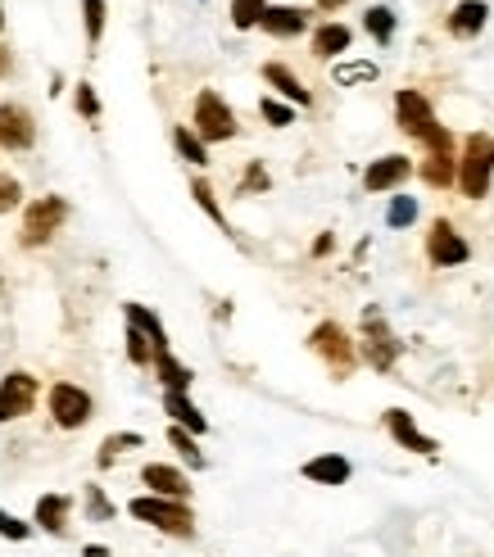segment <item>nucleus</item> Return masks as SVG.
Segmentation results:
<instances>
[{
    "label": "nucleus",
    "instance_id": "f257e3e1",
    "mask_svg": "<svg viewBox=\"0 0 494 557\" xmlns=\"http://www.w3.org/2000/svg\"><path fill=\"white\" fill-rule=\"evenodd\" d=\"M395 123L404 136L427 146V154H454V136L445 123H435V109L422 91H399L395 96Z\"/></svg>",
    "mask_w": 494,
    "mask_h": 557
},
{
    "label": "nucleus",
    "instance_id": "f03ea898",
    "mask_svg": "<svg viewBox=\"0 0 494 557\" xmlns=\"http://www.w3.org/2000/svg\"><path fill=\"white\" fill-rule=\"evenodd\" d=\"M127 512L136 521L155 525V531L173 535V540H196V512H190V504H182V498H159V494H141L132 498Z\"/></svg>",
    "mask_w": 494,
    "mask_h": 557
},
{
    "label": "nucleus",
    "instance_id": "7ed1b4c3",
    "mask_svg": "<svg viewBox=\"0 0 494 557\" xmlns=\"http://www.w3.org/2000/svg\"><path fill=\"white\" fill-rule=\"evenodd\" d=\"M490 186H494V136L472 132L462 141V159H458V190L468 200H485Z\"/></svg>",
    "mask_w": 494,
    "mask_h": 557
},
{
    "label": "nucleus",
    "instance_id": "20e7f679",
    "mask_svg": "<svg viewBox=\"0 0 494 557\" xmlns=\"http://www.w3.org/2000/svg\"><path fill=\"white\" fill-rule=\"evenodd\" d=\"M309 349L336 372V381H345V376L354 372V363H359V349H354L349 331H345L341 322H318L313 336H309Z\"/></svg>",
    "mask_w": 494,
    "mask_h": 557
},
{
    "label": "nucleus",
    "instance_id": "39448f33",
    "mask_svg": "<svg viewBox=\"0 0 494 557\" xmlns=\"http://www.w3.org/2000/svg\"><path fill=\"white\" fill-rule=\"evenodd\" d=\"M69 222V200L64 195H41V200H33L27 205V213H23V245L27 249H37V245H46V240H54V232H60Z\"/></svg>",
    "mask_w": 494,
    "mask_h": 557
},
{
    "label": "nucleus",
    "instance_id": "423d86ee",
    "mask_svg": "<svg viewBox=\"0 0 494 557\" xmlns=\"http://www.w3.org/2000/svg\"><path fill=\"white\" fill-rule=\"evenodd\" d=\"M190 123H196V136H200L205 146L232 141V136L240 132V127H236V114H232V104L218 96V91H200V96H196V114H190Z\"/></svg>",
    "mask_w": 494,
    "mask_h": 557
},
{
    "label": "nucleus",
    "instance_id": "0eeeda50",
    "mask_svg": "<svg viewBox=\"0 0 494 557\" xmlns=\"http://www.w3.org/2000/svg\"><path fill=\"white\" fill-rule=\"evenodd\" d=\"M399 341H395V331L386 322V313L381 309H363V358H368V368L376 372H395L399 363Z\"/></svg>",
    "mask_w": 494,
    "mask_h": 557
},
{
    "label": "nucleus",
    "instance_id": "6e6552de",
    "mask_svg": "<svg viewBox=\"0 0 494 557\" xmlns=\"http://www.w3.org/2000/svg\"><path fill=\"white\" fill-rule=\"evenodd\" d=\"M46 404H50V417H54V426H64V431H82L96 417V404H91V395L82 385H73V381H60V385H50V395H46Z\"/></svg>",
    "mask_w": 494,
    "mask_h": 557
},
{
    "label": "nucleus",
    "instance_id": "1a4fd4ad",
    "mask_svg": "<svg viewBox=\"0 0 494 557\" xmlns=\"http://www.w3.org/2000/svg\"><path fill=\"white\" fill-rule=\"evenodd\" d=\"M427 259L435 268H462L472 259V245L462 240V232L454 227V222H431V232H427Z\"/></svg>",
    "mask_w": 494,
    "mask_h": 557
},
{
    "label": "nucleus",
    "instance_id": "9d476101",
    "mask_svg": "<svg viewBox=\"0 0 494 557\" xmlns=\"http://www.w3.org/2000/svg\"><path fill=\"white\" fill-rule=\"evenodd\" d=\"M37 395L41 385L33 372H10L5 381H0V422H18V417H27L37 408Z\"/></svg>",
    "mask_w": 494,
    "mask_h": 557
},
{
    "label": "nucleus",
    "instance_id": "9b49d317",
    "mask_svg": "<svg viewBox=\"0 0 494 557\" xmlns=\"http://www.w3.org/2000/svg\"><path fill=\"white\" fill-rule=\"evenodd\" d=\"M386 431H391V440L399 444V449H408V454H422V458H435L441 454V444H435L427 431H418V422H413V412H404V408H386Z\"/></svg>",
    "mask_w": 494,
    "mask_h": 557
},
{
    "label": "nucleus",
    "instance_id": "f8f14e48",
    "mask_svg": "<svg viewBox=\"0 0 494 557\" xmlns=\"http://www.w3.org/2000/svg\"><path fill=\"white\" fill-rule=\"evenodd\" d=\"M408 177H413V159L408 154H381L363 169V186L372 195H386V190H399Z\"/></svg>",
    "mask_w": 494,
    "mask_h": 557
},
{
    "label": "nucleus",
    "instance_id": "ddd939ff",
    "mask_svg": "<svg viewBox=\"0 0 494 557\" xmlns=\"http://www.w3.org/2000/svg\"><path fill=\"white\" fill-rule=\"evenodd\" d=\"M37 123L23 104H0V150H33Z\"/></svg>",
    "mask_w": 494,
    "mask_h": 557
},
{
    "label": "nucleus",
    "instance_id": "4468645a",
    "mask_svg": "<svg viewBox=\"0 0 494 557\" xmlns=\"http://www.w3.org/2000/svg\"><path fill=\"white\" fill-rule=\"evenodd\" d=\"M141 485H150V494H159V498H190V481H186V471H177V467H169V462H150V467H141Z\"/></svg>",
    "mask_w": 494,
    "mask_h": 557
},
{
    "label": "nucleus",
    "instance_id": "2eb2a0df",
    "mask_svg": "<svg viewBox=\"0 0 494 557\" xmlns=\"http://www.w3.org/2000/svg\"><path fill=\"white\" fill-rule=\"evenodd\" d=\"M299 476L305 481H313V485H349V476H354V462L349 458H341V454H318V458H309L305 467H299Z\"/></svg>",
    "mask_w": 494,
    "mask_h": 557
},
{
    "label": "nucleus",
    "instance_id": "dca6fc26",
    "mask_svg": "<svg viewBox=\"0 0 494 557\" xmlns=\"http://www.w3.org/2000/svg\"><path fill=\"white\" fill-rule=\"evenodd\" d=\"M69 512H73V498L69 494H41L33 521L41 525L46 535H64L69 531Z\"/></svg>",
    "mask_w": 494,
    "mask_h": 557
},
{
    "label": "nucleus",
    "instance_id": "f3484780",
    "mask_svg": "<svg viewBox=\"0 0 494 557\" xmlns=\"http://www.w3.org/2000/svg\"><path fill=\"white\" fill-rule=\"evenodd\" d=\"M485 18H490V5H485V0H458L445 27H449V37L472 41V37L481 33V27H485Z\"/></svg>",
    "mask_w": 494,
    "mask_h": 557
},
{
    "label": "nucleus",
    "instance_id": "a211bd4d",
    "mask_svg": "<svg viewBox=\"0 0 494 557\" xmlns=\"http://www.w3.org/2000/svg\"><path fill=\"white\" fill-rule=\"evenodd\" d=\"M263 82H268V87L277 91V96H286L291 104H305V109L313 104V91H309L305 82H299V77H295L286 64H277V60H272V64H263Z\"/></svg>",
    "mask_w": 494,
    "mask_h": 557
},
{
    "label": "nucleus",
    "instance_id": "6ab92c4d",
    "mask_svg": "<svg viewBox=\"0 0 494 557\" xmlns=\"http://www.w3.org/2000/svg\"><path fill=\"white\" fill-rule=\"evenodd\" d=\"M163 412L173 417V426H186L190 435H205L209 431V417L190 404V395H177V389H163Z\"/></svg>",
    "mask_w": 494,
    "mask_h": 557
},
{
    "label": "nucleus",
    "instance_id": "aec40b11",
    "mask_svg": "<svg viewBox=\"0 0 494 557\" xmlns=\"http://www.w3.org/2000/svg\"><path fill=\"white\" fill-rule=\"evenodd\" d=\"M259 27H263L268 37H299L309 27V14L295 10V5H268V14H263Z\"/></svg>",
    "mask_w": 494,
    "mask_h": 557
},
{
    "label": "nucleus",
    "instance_id": "412c9836",
    "mask_svg": "<svg viewBox=\"0 0 494 557\" xmlns=\"http://www.w3.org/2000/svg\"><path fill=\"white\" fill-rule=\"evenodd\" d=\"M123 318H127L136 331H146V341L155 345V354H169V331H163V322L146 309V304H123Z\"/></svg>",
    "mask_w": 494,
    "mask_h": 557
},
{
    "label": "nucleus",
    "instance_id": "4be33fe9",
    "mask_svg": "<svg viewBox=\"0 0 494 557\" xmlns=\"http://www.w3.org/2000/svg\"><path fill=\"white\" fill-rule=\"evenodd\" d=\"M349 41H354V33L345 23H322L313 33V54H318V60H336V54L349 50Z\"/></svg>",
    "mask_w": 494,
    "mask_h": 557
},
{
    "label": "nucleus",
    "instance_id": "5701e85b",
    "mask_svg": "<svg viewBox=\"0 0 494 557\" xmlns=\"http://www.w3.org/2000/svg\"><path fill=\"white\" fill-rule=\"evenodd\" d=\"M155 376L163 381V389H177V395H186V389H190V381H196V372H190L186 363H177V358H173V349L169 354H155Z\"/></svg>",
    "mask_w": 494,
    "mask_h": 557
},
{
    "label": "nucleus",
    "instance_id": "b1692460",
    "mask_svg": "<svg viewBox=\"0 0 494 557\" xmlns=\"http://www.w3.org/2000/svg\"><path fill=\"white\" fill-rule=\"evenodd\" d=\"M422 182L435 186V190H445V186H458V154H427L422 163Z\"/></svg>",
    "mask_w": 494,
    "mask_h": 557
},
{
    "label": "nucleus",
    "instance_id": "393cba45",
    "mask_svg": "<svg viewBox=\"0 0 494 557\" xmlns=\"http://www.w3.org/2000/svg\"><path fill=\"white\" fill-rule=\"evenodd\" d=\"M196 440H200V435H190L186 426H169V444L182 454V462H186L190 471H205L209 462H205V454H200V444H196Z\"/></svg>",
    "mask_w": 494,
    "mask_h": 557
},
{
    "label": "nucleus",
    "instance_id": "a878e982",
    "mask_svg": "<svg viewBox=\"0 0 494 557\" xmlns=\"http://www.w3.org/2000/svg\"><path fill=\"white\" fill-rule=\"evenodd\" d=\"M363 27H368V37H372L376 46H391V37H395V10H391V5H372V10L363 14Z\"/></svg>",
    "mask_w": 494,
    "mask_h": 557
},
{
    "label": "nucleus",
    "instance_id": "bb28decb",
    "mask_svg": "<svg viewBox=\"0 0 494 557\" xmlns=\"http://www.w3.org/2000/svg\"><path fill=\"white\" fill-rule=\"evenodd\" d=\"M173 146H177V154L186 163H196V169H205V163H209V150H205V141L196 136V127H173Z\"/></svg>",
    "mask_w": 494,
    "mask_h": 557
},
{
    "label": "nucleus",
    "instance_id": "cd10ccee",
    "mask_svg": "<svg viewBox=\"0 0 494 557\" xmlns=\"http://www.w3.org/2000/svg\"><path fill=\"white\" fill-rule=\"evenodd\" d=\"M141 435H136V431H119V435H109L104 444H100V454H96V467H114V458L119 454H127V449H141Z\"/></svg>",
    "mask_w": 494,
    "mask_h": 557
},
{
    "label": "nucleus",
    "instance_id": "c85d7f7f",
    "mask_svg": "<svg viewBox=\"0 0 494 557\" xmlns=\"http://www.w3.org/2000/svg\"><path fill=\"white\" fill-rule=\"evenodd\" d=\"M190 195H196V205L213 218V227H223L227 236H232V227H227V213H223V205H218V195H213V186L205 182V177H196V182H190Z\"/></svg>",
    "mask_w": 494,
    "mask_h": 557
},
{
    "label": "nucleus",
    "instance_id": "c756f323",
    "mask_svg": "<svg viewBox=\"0 0 494 557\" xmlns=\"http://www.w3.org/2000/svg\"><path fill=\"white\" fill-rule=\"evenodd\" d=\"M82 504H87V521H96V525H109V521L119 517V508L109 504L100 485H87V490H82Z\"/></svg>",
    "mask_w": 494,
    "mask_h": 557
},
{
    "label": "nucleus",
    "instance_id": "7c9ffc66",
    "mask_svg": "<svg viewBox=\"0 0 494 557\" xmlns=\"http://www.w3.org/2000/svg\"><path fill=\"white\" fill-rule=\"evenodd\" d=\"M268 14L263 0H232V27H240V33H250V27H259Z\"/></svg>",
    "mask_w": 494,
    "mask_h": 557
},
{
    "label": "nucleus",
    "instance_id": "2f4dec72",
    "mask_svg": "<svg viewBox=\"0 0 494 557\" xmlns=\"http://www.w3.org/2000/svg\"><path fill=\"white\" fill-rule=\"evenodd\" d=\"M413 222H418V200H413V195H395V200H391V209H386V227H413Z\"/></svg>",
    "mask_w": 494,
    "mask_h": 557
},
{
    "label": "nucleus",
    "instance_id": "473e14b6",
    "mask_svg": "<svg viewBox=\"0 0 494 557\" xmlns=\"http://www.w3.org/2000/svg\"><path fill=\"white\" fill-rule=\"evenodd\" d=\"M336 87H359V82H376V64L354 60V64H336Z\"/></svg>",
    "mask_w": 494,
    "mask_h": 557
},
{
    "label": "nucleus",
    "instance_id": "72a5a7b5",
    "mask_svg": "<svg viewBox=\"0 0 494 557\" xmlns=\"http://www.w3.org/2000/svg\"><path fill=\"white\" fill-rule=\"evenodd\" d=\"M104 0H82V23H87V41L91 46H100V37H104Z\"/></svg>",
    "mask_w": 494,
    "mask_h": 557
},
{
    "label": "nucleus",
    "instance_id": "f704fd0d",
    "mask_svg": "<svg viewBox=\"0 0 494 557\" xmlns=\"http://www.w3.org/2000/svg\"><path fill=\"white\" fill-rule=\"evenodd\" d=\"M127 358L136 368H150L155 363V345L146 341V331H136L132 322H127Z\"/></svg>",
    "mask_w": 494,
    "mask_h": 557
},
{
    "label": "nucleus",
    "instance_id": "c9c22d12",
    "mask_svg": "<svg viewBox=\"0 0 494 557\" xmlns=\"http://www.w3.org/2000/svg\"><path fill=\"white\" fill-rule=\"evenodd\" d=\"M259 114L268 119V127H291L295 123V109L286 100H277V96H263L259 100Z\"/></svg>",
    "mask_w": 494,
    "mask_h": 557
},
{
    "label": "nucleus",
    "instance_id": "e433bc0d",
    "mask_svg": "<svg viewBox=\"0 0 494 557\" xmlns=\"http://www.w3.org/2000/svg\"><path fill=\"white\" fill-rule=\"evenodd\" d=\"M73 100H77V114H82V119H91V123L100 119V96L91 91V82H77V91H73Z\"/></svg>",
    "mask_w": 494,
    "mask_h": 557
},
{
    "label": "nucleus",
    "instance_id": "4c0bfd02",
    "mask_svg": "<svg viewBox=\"0 0 494 557\" xmlns=\"http://www.w3.org/2000/svg\"><path fill=\"white\" fill-rule=\"evenodd\" d=\"M268 186H272V177H268L263 163L255 159L250 169H245V177H240V195H255V190H268Z\"/></svg>",
    "mask_w": 494,
    "mask_h": 557
},
{
    "label": "nucleus",
    "instance_id": "58836bf2",
    "mask_svg": "<svg viewBox=\"0 0 494 557\" xmlns=\"http://www.w3.org/2000/svg\"><path fill=\"white\" fill-rule=\"evenodd\" d=\"M0 535H5V540H14V544H23L27 535H33V525H27V521H18L14 512H5V508H0Z\"/></svg>",
    "mask_w": 494,
    "mask_h": 557
},
{
    "label": "nucleus",
    "instance_id": "ea45409f",
    "mask_svg": "<svg viewBox=\"0 0 494 557\" xmlns=\"http://www.w3.org/2000/svg\"><path fill=\"white\" fill-rule=\"evenodd\" d=\"M23 205V186H18V177H5L0 173V213H10V209H18Z\"/></svg>",
    "mask_w": 494,
    "mask_h": 557
},
{
    "label": "nucleus",
    "instance_id": "a19ab883",
    "mask_svg": "<svg viewBox=\"0 0 494 557\" xmlns=\"http://www.w3.org/2000/svg\"><path fill=\"white\" fill-rule=\"evenodd\" d=\"M332 249H336V236H332V232H322V236L313 240V259H322V255H332Z\"/></svg>",
    "mask_w": 494,
    "mask_h": 557
},
{
    "label": "nucleus",
    "instance_id": "79ce46f5",
    "mask_svg": "<svg viewBox=\"0 0 494 557\" xmlns=\"http://www.w3.org/2000/svg\"><path fill=\"white\" fill-rule=\"evenodd\" d=\"M82 557H109V548L104 544H87V548H82Z\"/></svg>",
    "mask_w": 494,
    "mask_h": 557
},
{
    "label": "nucleus",
    "instance_id": "37998d69",
    "mask_svg": "<svg viewBox=\"0 0 494 557\" xmlns=\"http://www.w3.org/2000/svg\"><path fill=\"white\" fill-rule=\"evenodd\" d=\"M5 73H10V50L0 46V77H5Z\"/></svg>",
    "mask_w": 494,
    "mask_h": 557
},
{
    "label": "nucleus",
    "instance_id": "c03bdc74",
    "mask_svg": "<svg viewBox=\"0 0 494 557\" xmlns=\"http://www.w3.org/2000/svg\"><path fill=\"white\" fill-rule=\"evenodd\" d=\"M345 0H318V10H341Z\"/></svg>",
    "mask_w": 494,
    "mask_h": 557
},
{
    "label": "nucleus",
    "instance_id": "a18cd8bd",
    "mask_svg": "<svg viewBox=\"0 0 494 557\" xmlns=\"http://www.w3.org/2000/svg\"><path fill=\"white\" fill-rule=\"evenodd\" d=\"M0 295H5V282H0Z\"/></svg>",
    "mask_w": 494,
    "mask_h": 557
},
{
    "label": "nucleus",
    "instance_id": "49530a36",
    "mask_svg": "<svg viewBox=\"0 0 494 557\" xmlns=\"http://www.w3.org/2000/svg\"><path fill=\"white\" fill-rule=\"evenodd\" d=\"M0 27H5V14H0Z\"/></svg>",
    "mask_w": 494,
    "mask_h": 557
}]
</instances>
